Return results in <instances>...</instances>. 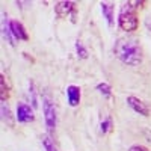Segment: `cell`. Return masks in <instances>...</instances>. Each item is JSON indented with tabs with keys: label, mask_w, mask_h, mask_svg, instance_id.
I'll use <instances>...</instances> for the list:
<instances>
[{
	"label": "cell",
	"mask_w": 151,
	"mask_h": 151,
	"mask_svg": "<svg viewBox=\"0 0 151 151\" xmlns=\"http://www.w3.org/2000/svg\"><path fill=\"white\" fill-rule=\"evenodd\" d=\"M115 56L129 67H139L144 60V48L137 38L124 36L118 38L113 45Z\"/></svg>",
	"instance_id": "cell-1"
},
{
	"label": "cell",
	"mask_w": 151,
	"mask_h": 151,
	"mask_svg": "<svg viewBox=\"0 0 151 151\" xmlns=\"http://www.w3.org/2000/svg\"><path fill=\"white\" fill-rule=\"evenodd\" d=\"M139 11L133 6L132 2L122 3L118 14V27L127 33H132L139 29Z\"/></svg>",
	"instance_id": "cell-2"
},
{
	"label": "cell",
	"mask_w": 151,
	"mask_h": 151,
	"mask_svg": "<svg viewBox=\"0 0 151 151\" xmlns=\"http://www.w3.org/2000/svg\"><path fill=\"white\" fill-rule=\"evenodd\" d=\"M55 14L58 18H67L71 17V21L76 23L77 18V3L71 0H60L55 3Z\"/></svg>",
	"instance_id": "cell-3"
},
{
	"label": "cell",
	"mask_w": 151,
	"mask_h": 151,
	"mask_svg": "<svg viewBox=\"0 0 151 151\" xmlns=\"http://www.w3.org/2000/svg\"><path fill=\"white\" fill-rule=\"evenodd\" d=\"M42 112H44L45 127H47L50 134H53L55 129H56V124H58V116H56V107L48 97H44V100H42Z\"/></svg>",
	"instance_id": "cell-4"
},
{
	"label": "cell",
	"mask_w": 151,
	"mask_h": 151,
	"mask_svg": "<svg viewBox=\"0 0 151 151\" xmlns=\"http://www.w3.org/2000/svg\"><path fill=\"white\" fill-rule=\"evenodd\" d=\"M17 121L20 124H29L35 121V112L33 107H30L26 103H18L17 104V115H15Z\"/></svg>",
	"instance_id": "cell-5"
},
{
	"label": "cell",
	"mask_w": 151,
	"mask_h": 151,
	"mask_svg": "<svg viewBox=\"0 0 151 151\" xmlns=\"http://www.w3.org/2000/svg\"><path fill=\"white\" fill-rule=\"evenodd\" d=\"M127 104L136 112V113H139V115L148 118L151 115V110L148 107V104L144 101V100H141L139 97H136V95H129L127 97Z\"/></svg>",
	"instance_id": "cell-6"
},
{
	"label": "cell",
	"mask_w": 151,
	"mask_h": 151,
	"mask_svg": "<svg viewBox=\"0 0 151 151\" xmlns=\"http://www.w3.org/2000/svg\"><path fill=\"white\" fill-rule=\"evenodd\" d=\"M9 27H11V32H12V36L14 40L17 41H29L30 36H29V32L27 29L24 27V24L18 20H11L9 21Z\"/></svg>",
	"instance_id": "cell-7"
},
{
	"label": "cell",
	"mask_w": 151,
	"mask_h": 151,
	"mask_svg": "<svg viewBox=\"0 0 151 151\" xmlns=\"http://www.w3.org/2000/svg\"><path fill=\"white\" fill-rule=\"evenodd\" d=\"M65 95H67V101L71 107H77L80 104V100H82V89L77 85H70L67 86L65 89Z\"/></svg>",
	"instance_id": "cell-8"
},
{
	"label": "cell",
	"mask_w": 151,
	"mask_h": 151,
	"mask_svg": "<svg viewBox=\"0 0 151 151\" xmlns=\"http://www.w3.org/2000/svg\"><path fill=\"white\" fill-rule=\"evenodd\" d=\"M100 6H101V12H103V15L107 21L109 26H113V12H115V5H113L112 2H101L100 3Z\"/></svg>",
	"instance_id": "cell-9"
},
{
	"label": "cell",
	"mask_w": 151,
	"mask_h": 151,
	"mask_svg": "<svg viewBox=\"0 0 151 151\" xmlns=\"http://www.w3.org/2000/svg\"><path fill=\"white\" fill-rule=\"evenodd\" d=\"M9 97H11V88L8 85L5 74L2 73V76H0V98H2V103H6Z\"/></svg>",
	"instance_id": "cell-10"
},
{
	"label": "cell",
	"mask_w": 151,
	"mask_h": 151,
	"mask_svg": "<svg viewBox=\"0 0 151 151\" xmlns=\"http://www.w3.org/2000/svg\"><path fill=\"white\" fill-rule=\"evenodd\" d=\"M113 130V121L110 116H106L104 119H101V122H100V132H101L103 134H109L112 133Z\"/></svg>",
	"instance_id": "cell-11"
},
{
	"label": "cell",
	"mask_w": 151,
	"mask_h": 151,
	"mask_svg": "<svg viewBox=\"0 0 151 151\" xmlns=\"http://www.w3.org/2000/svg\"><path fill=\"white\" fill-rule=\"evenodd\" d=\"M3 35L8 38V42L14 47L15 45L14 36H12V32H11V27H9V21H6V15H3Z\"/></svg>",
	"instance_id": "cell-12"
},
{
	"label": "cell",
	"mask_w": 151,
	"mask_h": 151,
	"mask_svg": "<svg viewBox=\"0 0 151 151\" xmlns=\"http://www.w3.org/2000/svg\"><path fill=\"white\" fill-rule=\"evenodd\" d=\"M97 91L101 94L103 97H106V98H110L112 97V89H110V86L107 85V83H98L97 85Z\"/></svg>",
	"instance_id": "cell-13"
},
{
	"label": "cell",
	"mask_w": 151,
	"mask_h": 151,
	"mask_svg": "<svg viewBox=\"0 0 151 151\" xmlns=\"http://www.w3.org/2000/svg\"><path fill=\"white\" fill-rule=\"evenodd\" d=\"M2 118H3V121H6L9 125L14 124V122H12V119H11V110H9V107H8L6 103H2Z\"/></svg>",
	"instance_id": "cell-14"
},
{
	"label": "cell",
	"mask_w": 151,
	"mask_h": 151,
	"mask_svg": "<svg viewBox=\"0 0 151 151\" xmlns=\"http://www.w3.org/2000/svg\"><path fill=\"white\" fill-rule=\"evenodd\" d=\"M42 145H44V148H45V151H58V148L55 147V144H53V141L50 139L48 136H44L42 137Z\"/></svg>",
	"instance_id": "cell-15"
},
{
	"label": "cell",
	"mask_w": 151,
	"mask_h": 151,
	"mask_svg": "<svg viewBox=\"0 0 151 151\" xmlns=\"http://www.w3.org/2000/svg\"><path fill=\"white\" fill-rule=\"evenodd\" d=\"M76 50H77V56H79L80 59H86V58H88V50L83 47V44H82L80 41L76 42Z\"/></svg>",
	"instance_id": "cell-16"
},
{
	"label": "cell",
	"mask_w": 151,
	"mask_h": 151,
	"mask_svg": "<svg viewBox=\"0 0 151 151\" xmlns=\"http://www.w3.org/2000/svg\"><path fill=\"white\" fill-rule=\"evenodd\" d=\"M29 95L32 97V106L36 107L38 106V100H36V91H35V83L30 80L29 82Z\"/></svg>",
	"instance_id": "cell-17"
},
{
	"label": "cell",
	"mask_w": 151,
	"mask_h": 151,
	"mask_svg": "<svg viewBox=\"0 0 151 151\" xmlns=\"http://www.w3.org/2000/svg\"><path fill=\"white\" fill-rule=\"evenodd\" d=\"M129 151H151L148 147H145V145H139V144H136V145H132L130 148H129Z\"/></svg>",
	"instance_id": "cell-18"
},
{
	"label": "cell",
	"mask_w": 151,
	"mask_h": 151,
	"mask_svg": "<svg viewBox=\"0 0 151 151\" xmlns=\"http://www.w3.org/2000/svg\"><path fill=\"white\" fill-rule=\"evenodd\" d=\"M23 56H24V58H26V59H29V60L32 62V64H35V59H33L32 56H29V53H26V52H24V53H23Z\"/></svg>",
	"instance_id": "cell-19"
}]
</instances>
